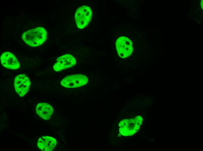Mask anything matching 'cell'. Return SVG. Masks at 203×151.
Instances as JSON below:
<instances>
[{
  "mask_svg": "<svg viewBox=\"0 0 203 151\" xmlns=\"http://www.w3.org/2000/svg\"><path fill=\"white\" fill-rule=\"evenodd\" d=\"M47 33L43 28L38 27L30 29L24 33L22 38L28 45L36 47L41 45L46 40Z\"/></svg>",
  "mask_w": 203,
  "mask_h": 151,
  "instance_id": "1",
  "label": "cell"
},
{
  "mask_svg": "<svg viewBox=\"0 0 203 151\" xmlns=\"http://www.w3.org/2000/svg\"><path fill=\"white\" fill-rule=\"evenodd\" d=\"M92 15L91 10L88 6H83L77 9L75 19L78 28L81 29L87 26L91 19Z\"/></svg>",
  "mask_w": 203,
  "mask_h": 151,
  "instance_id": "2",
  "label": "cell"
},
{
  "mask_svg": "<svg viewBox=\"0 0 203 151\" xmlns=\"http://www.w3.org/2000/svg\"><path fill=\"white\" fill-rule=\"evenodd\" d=\"M116 46L118 55L122 58L129 56L133 51L132 43L125 37L122 36L118 38L116 42Z\"/></svg>",
  "mask_w": 203,
  "mask_h": 151,
  "instance_id": "3",
  "label": "cell"
},
{
  "mask_svg": "<svg viewBox=\"0 0 203 151\" xmlns=\"http://www.w3.org/2000/svg\"><path fill=\"white\" fill-rule=\"evenodd\" d=\"M88 81L87 77L84 75L77 74L65 77L61 82V85L68 88H74L83 86Z\"/></svg>",
  "mask_w": 203,
  "mask_h": 151,
  "instance_id": "4",
  "label": "cell"
},
{
  "mask_svg": "<svg viewBox=\"0 0 203 151\" xmlns=\"http://www.w3.org/2000/svg\"><path fill=\"white\" fill-rule=\"evenodd\" d=\"M30 82L28 78L24 74H20L15 78L14 86L16 92L21 97L24 96L28 91Z\"/></svg>",
  "mask_w": 203,
  "mask_h": 151,
  "instance_id": "5",
  "label": "cell"
},
{
  "mask_svg": "<svg viewBox=\"0 0 203 151\" xmlns=\"http://www.w3.org/2000/svg\"><path fill=\"white\" fill-rule=\"evenodd\" d=\"M76 63L75 58L72 55L67 54L59 57L53 66L54 71H61L64 69L71 67Z\"/></svg>",
  "mask_w": 203,
  "mask_h": 151,
  "instance_id": "6",
  "label": "cell"
},
{
  "mask_svg": "<svg viewBox=\"0 0 203 151\" xmlns=\"http://www.w3.org/2000/svg\"><path fill=\"white\" fill-rule=\"evenodd\" d=\"M1 64L5 67L12 69H18L20 66L19 62L14 55L9 52H5L1 56Z\"/></svg>",
  "mask_w": 203,
  "mask_h": 151,
  "instance_id": "7",
  "label": "cell"
},
{
  "mask_svg": "<svg viewBox=\"0 0 203 151\" xmlns=\"http://www.w3.org/2000/svg\"><path fill=\"white\" fill-rule=\"evenodd\" d=\"M37 145L38 148L43 151L52 150L57 145L56 139L50 136H43L38 139Z\"/></svg>",
  "mask_w": 203,
  "mask_h": 151,
  "instance_id": "8",
  "label": "cell"
},
{
  "mask_svg": "<svg viewBox=\"0 0 203 151\" xmlns=\"http://www.w3.org/2000/svg\"><path fill=\"white\" fill-rule=\"evenodd\" d=\"M36 110L37 114L46 120L50 119L53 112V108L51 105L44 103H38L36 107Z\"/></svg>",
  "mask_w": 203,
  "mask_h": 151,
  "instance_id": "9",
  "label": "cell"
}]
</instances>
